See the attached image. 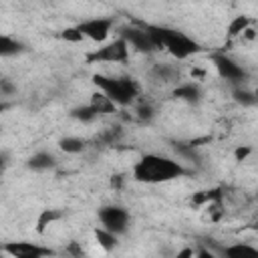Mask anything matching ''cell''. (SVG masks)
I'll return each instance as SVG.
<instances>
[{"instance_id":"obj_10","label":"cell","mask_w":258,"mask_h":258,"mask_svg":"<svg viewBox=\"0 0 258 258\" xmlns=\"http://www.w3.org/2000/svg\"><path fill=\"white\" fill-rule=\"evenodd\" d=\"M171 95L179 101H185V103H198L202 99V89L198 83H181L173 89Z\"/></svg>"},{"instance_id":"obj_14","label":"cell","mask_w":258,"mask_h":258,"mask_svg":"<svg viewBox=\"0 0 258 258\" xmlns=\"http://www.w3.org/2000/svg\"><path fill=\"white\" fill-rule=\"evenodd\" d=\"M153 77L161 83H177L179 81V71L173 64H155L153 67Z\"/></svg>"},{"instance_id":"obj_5","label":"cell","mask_w":258,"mask_h":258,"mask_svg":"<svg viewBox=\"0 0 258 258\" xmlns=\"http://www.w3.org/2000/svg\"><path fill=\"white\" fill-rule=\"evenodd\" d=\"M119 36L125 38L127 44L133 46L137 52H145V54H149V52L159 50V46L155 44V40L151 38V34H149L141 24H137L135 20H133V24H129V26L119 28Z\"/></svg>"},{"instance_id":"obj_23","label":"cell","mask_w":258,"mask_h":258,"mask_svg":"<svg viewBox=\"0 0 258 258\" xmlns=\"http://www.w3.org/2000/svg\"><path fill=\"white\" fill-rule=\"evenodd\" d=\"M64 42H73V44H77V42H83L85 40V34L79 30V26H69V28H64V30H60V34H58Z\"/></svg>"},{"instance_id":"obj_16","label":"cell","mask_w":258,"mask_h":258,"mask_svg":"<svg viewBox=\"0 0 258 258\" xmlns=\"http://www.w3.org/2000/svg\"><path fill=\"white\" fill-rule=\"evenodd\" d=\"M95 240L99 242V246L105 250V252H111L117 248V234L107 230V228H97L95 230Z\"/></svg>"},{"instance_id":"obj_27","label":"cell","mask_w":258,"mask_h":258,"mask_svg":"<svg viewBox=\"0 0 258 258\" xmlns=\"http://www.w3.org/2000/svg\"><path fill=\"white\" fill-rule=\"evenodd\" d=\"M14 91H16V89L10 85V81H8V79H2V81H0V93H2L4 97H8V95H10V93H14Z\"/></svg>"},{"instance_id":"obj_3","label":"cell","mask_w":258,"mask_h":258,"mask_svg":"<svg viewBox=\"0 0 258 258\" xmlns=\"http://www.w3.org/2000/svg\"><path fill=\"white\" fill-rule=\"evenodd\" d=\"M93 83L99 91H103L107 97H111L117 107H127L131 105L139 93H141V87L135 79L131 77H107V75H101V73H95L93 75Z\"/></svg>"},{"instance_id":"obj_28","label":"cell","mask_w":258,"mask_h":258,"mask_svg":"<svg viewBox=\"0 0 258 258\" xmlns=\"http://www.w3.org/2000/svg\"><path fill=\"white\" fill-rule=\"evenodd\" d=\"M64 252H67V254H73V256H83V254H85V252H83V248H81L77 242H71V244H69V248H67Z\"/></svg>"},{"instance_id":"obj_4","label":"cell","mask_w":258,"mask_h":258,"mask_svg":"<svg viewBox=\"0 0 258 258\" xmlns=\"http://www.w3.org/2000/svg\"><path fill=\"white\" fill-rule=\"evenodd\" d=\"M87 62H127L129 60V44L125 38H115L113 42L89 52L85 56Z\"/></svg>"},{"instance_id":"obj_7","label":"cell","mask_w":258,"mask_h":258,"mask_svg":"<svg viewBox=\"0 0 258 258\" xmlns=\"http://www.w3.org/2000/svg\"><path fill=\"white\" fill-rule=\"evenodd\" d=\"M97 216H99V222L103 224V228H107L115 234H123L129 226V212L121 206H115V204L103 206L97 212Z\"/></svg>"},{"instance_id":"obj_11","label":"cell","mask_w":258,"mask_h":258,"mask_svg":"<svg viewBox=\"0 0 258 258\" xmlns=\"http://www.w3.org/2000/svg\"><path fill=\"white\" fill-rule=\"evenodd\" d=\"M54 165H56V159H54V155L48 153V151H38V153L30 155L28 161H26V167L32 169V171H48V169H52Z\"/></svg>"},{"instance_id":"obj_9","label":"cell","mask_w":258,"mask_h":258,"mask_svg":"<svg viewBox=\"0 0 258 258\" xmlns=\"http://www.w3.org/2000/svg\"><path fill=\"white\" fill-rule=\"evenodd\" d=\"M2 252L10 254L12 258H44L54 254V250L32 244V242H8L2 246Z\"/></svg>"},{"instance_id":"obj_1","label":"cell","mask_w":258,"mask_h":258,"mask_svg":"<svg viewBox=\"0 0 258 258\" xmlns=\"http://www.w3.org/2000/svg\"><path fill=\"white\" fill-rule=\"evenodd\" d=\"M131 173H133V179L139 183H165V181L187 175V169L171 157L147 153L133 165Z\"/></svg>"},{"instance_id":"obj_20","label":"cell","mask_w":258,"mask_h":258,"mask_svg":"<svg viewBox=\"0 0 258 258\" xmlns=\"http://www.w3.org/2000/svg\"><path fill=\"white\" fill-rule=\"evenodd\" d=\"M24 50V44L16 38H10V36H2L0 38V54L2 56H12V54H18Z\"/></svg>"},{"instance_id":"obj_25","label":"cell","mask_w":258,"mask_h":258,"mask_svg":"<svg viewBox=\"0 0 258 258\" xmlns=\"http://www.w3.org/2000/svg\"><path fill=\"white\" fill-rule=\"evenodd\" d=\"M135 113H137V117H139L141 121H149V119L153 117V107H151V103H147V101H141V103L137 105Z\"/></svg>"},{"instance_id":"obj_13","label":"cell","mask_w":258,"mask_h":258,"mask_svg":"<svg viewBox=\"0 0 258 258\" xmlns=\"http://www.w3.org/2000/svg\"><path fill=\"white\" fill-rule=\"evenodd\" d=\"M101 115L103 113H115V109H117V103L111 99V97H107L103 91H95L93 95H91V101H89Z\"/></svg>"},{"instance_id":"obj_8","label":"cell","mask_w":258,"mask_h":258,"mask_svg":"<svg viewBox=\"0 0 258 258\" xmlns=\"http://www.w3.org/2000/svg\"><path fill=\"white\" fill-rule=\"evenodd\" d=\"M115 20L113 18H91V20H83L79 22V30L85 34V38L93 40V42H103L107 40V36L111 34Z\"/></svg>"},{"instance_id":"obj_22","label":"cell","mask_w":258,"mask_h":258,"mask_svg":"<svg viewBox=\"0 0 258 258\" xmlns=\"http://www.w3.org/2000/svg\"><path fill=\"white\" fill-rule=\"evenodd\" d=\"M85 145H87V141L85 139H81V137H62L60 141H58V147L64 151V153H81L83 149H85Z\"/></svg>"},{"instance_id":"obj_21","label":"cell","mask_w":258,"mask_h":258,"mask_svg":"<svg viewBox=\"0 0 258 258\" xmlns=\"http://www.w3.org/2000/svg\"><path fill=\"white\" fill-rule=\"evenodd\" d=\"M222 256H230V258H238V256H258V248L248 246V244H234L222 250Z\"/></svg>"},{"instance_id":"obj_6","label":"cell","mask_w":258,"mask_h":258,"mask_svg":"<svg viewBox=\"0 0 258 258\" xmlns=\"http://www.w3.org/2000/svg\"><path fill=\"white\" fill-rule=\"evenodd\" d=\"M210 60H212V64L216 67L218 75H220L222 79H226V81L234 83V85L244 83V81L248 79L246 69H244V67H240L236 60H232L226 52H214V54L210 56Z\"/></svg>"},{"instance_id":"obj_29","label":"cell","mask_w":258,"mask_h":258,"mask_svg":"<svg viewBox=\"0 0 258 258\" xmlns=\"http://www.w3.org/2000/svg\"><path fill=\"white\" fill-rule=\"evenodd\" d=\"M256 34H258V32H256L252 26H248V28H246V30H244L240 36H242L244 40H252V38H256Z\"/></svg>"},{"instance_id":"obj_17","label":"cell","mask_w":258,"mask_h":258,"mask_svg":"<svg viewBox=\"0 0 258 258\" xmlns=\"http://www.w3.org/2000/svg\"><path fill=\"white\" fill-rule=\"evenodd\" d=\"M248 26H252V18H250V16H246V14L234 16V18L230 20V24H228V38L240 36Z\"/></svg>"},{"instance_id":"obj_32","label":"cell","mask_w":258,"mask_h":258,"mask_svg":"<svg viewBox=\"0 0 258 258\" xmlns=\"http://www.w3.org/2000/svg\"><path fill=\"white\" fill-rule=\"evenodd\" d=\"M256 198H258V191H256Z\"/></svg>"},{"instance_id":"obj_26","label":"cell","mask_w":258,"mask_h":258,"mask_svg":"<svg viewBox=\"0 0 258 258\" xmlns=\"http://www.w3.org/2000/svg\"><path fill=\"white\" fill-rule=\"evenodd\" d=\"M250 153H252V149H250L248 145H242V147H238V149L234 151V157H236V161H244Z\"/></svg>"},{"instance_id":"obj_33","label":"cell","mask_w":258,"mask_h":258,"mask_svg":"<svg viewBox=\"0 0 258 258\" xmlns=\"http://www.w3.org/2000/svg\"><path fill=\"white\" fill-rule=\"evenodd\" d=\"M254 228H258V224H256V226H254Z\"/></svg>"},{"instance_id":"obj_12","label":"cell","mask_w":258,"mask_h":258,"mask_svg":"<svg viewBox=\"0 0 258 258\" xmlns=\"http://www.w3.org/2000/svg\"><path fill=\"white\" fill-rule=\"evenodd\" d=\"M224 194H226V189H224V187L204 189V191L194 194V196H191V200H189V204H191V206H196V208H200V206H208V204H212V202H222V200H224Z\"/></svg>"},{"instance_id":"obj_19","label":"cell","mask_w":258,"mask_h":258,"mask_svg":"<svg viewBox=\"0 0 258 258\" xmlns=\"http://www.w3.org/2000/svg\"><path fill=\"white\" fill-rule=\"evenodd\" d=\"M232 97H234V101H236L238 105H242V107H254V105H258L256 93H252V91H248V89H244V87H234Z\"/></svg>"},{"instance_id":"obj_2","label":"cell","mask_w":258,"mask_h":258,"mask_svg":"<svg viewBox=\"0 0 258 258\" xmlns=\"http://www.w3.org/2000/svg\"><path fill=\"white\" fill-rule=\"evenodd\" d=\"M137 24H141L149 34L151 38L155 40V44L161 48H165L173 58L177 60H185L194 54H198L202 50V46L189 38L187 34L175 30V28H169V26H159V24H147V22H141V20H135Z\"/></svg>"},{"instance_id":"obj_15","label":"cell","mask_w":258,"mask_h":258,"mask_svg":"<svg viewBox=\"0 0 258 258\" xmlns=\"http://www.w3.org/2000/svg\"><path fill=\"white\" fill-rule=\"evenodd\" d=\"M60 218H62V212H58V210H42L38 214V218H36V232L44 234L46 228L52 226L54 222H58Z\"/></svg>"},{"instance_id":"obj_24","label":"cell","mask_w":258,"mask_h":258,"mask_svg":"<svg viewBox=\"0 0 258 258\" xmlns=\"http://www.w3.org/2000/svg\"><path fill=\"white\" fill-rule=\"evenodd\" d=\"M119 135H121V129H119V127H111V129H105V131L97 137V141H101V143H105V145H113V143L119 139Z\"/></svg>"},{"instance_id":"obj_31","label":"cell","mask_w":258,"mask_h":258,"mask_svg":"<svg viewBox=\"0 0 258 258\" xmlns=\"http://www.w3.org/2000/svg\"><path fill=\"white\" fill-rule=\"evenodd\" d=\"M254 93H256V97H258V87H256V91H254Z\"/></svg>"},{"instance_id":"obj_18","label":"cell","mask_w":258,"mask_h":258,"mask_svg":"<svg viewBox=\"0 0 258 258\" xmlns=\"http://www.w3.org/2000/svg\"><path fill=\"white\" fill-rule=\"evenodd\" d=\"M99 115H101V113H99L91 103L81 105V107H75V109L71 111V117L77 119V121H81V123H93Z\"/></svg>"},{"instance_id":"obj_30","label":"cell","mask_w":258,"mask_h":258,"mask_svg":"<svg viewBox=\"0 0 258 258\" xmlns=\"http://www.w3.org/2000/svg\"><path fill=\"white\" fill-rule=\"evenodd\" d=\"M121 185H123V175H113L111 177V187L121 189Z\"/></svg>"}]
</instances>
